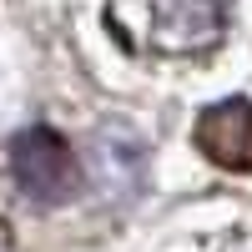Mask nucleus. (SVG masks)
Wrapping results in <instances>:
<instances>
[{"mask_svg": "<svg viewBox=\"0 0 252 252\" xmlns=\"http://www.w3.org/2000/svg\"><path fill=\"white\" fill-rule=\"evenodd\" d=\"M232 0H116L106 10V26L126 31L141 20V35L131 40L136 51L157 56H202L227 35Z\"/></svg>", "mask_w": 252, "mask_h": 252, "instance_id": "f257e3e1", "label": "nucleus"}, {"mask_svg": "<svg viewBox=\"0 0 252 252\" xmlns=\"http://www.w3.org/2000/svg\"><path fill=\"white\" fill-rule=\"evenodd\" d=\"M10 166H15V182L35 202H66L81 187V166L71 157V146L51 126H31V131L15 136L10 141Z\"/></svg>", "mask_w": 252, "mask_h": 252, "instance_id": "f03ea898", "label": "nucleus"}, {"mask_svg": "<svg viewBox=\"0 0 252 252\" xmlns=\"http://www.w3.org/2000/svg\"><path fill=\"white\" fill-rule=\"evenodd\" d=\"M197 146L227 172H252V101L227 96L197 116Z\"/></svg>", "mask_w": 252, "mask_h": 252, "instance_id": "7ed1b4c3", "label": "nucleus"}]
</instances>
